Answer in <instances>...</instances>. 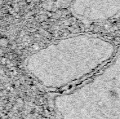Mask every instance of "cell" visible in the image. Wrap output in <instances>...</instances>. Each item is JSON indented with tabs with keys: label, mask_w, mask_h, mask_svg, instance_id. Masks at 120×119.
<instances>
[{
	"label": "cell",
	"mask_w": 120,
	"mask_h": 119,
	"mask_svg": "<svg viewBox=\"0 0 120 119\" xmlns=\"http://www.w3.org/2000/svg\"><path fill=\"white\" fill-rule=\"evenodd\" d=\"M3 0H0V8L2 7V5H3Z\"/></svg>",
	"instance_id": "obj_1"
}]
</instances>
